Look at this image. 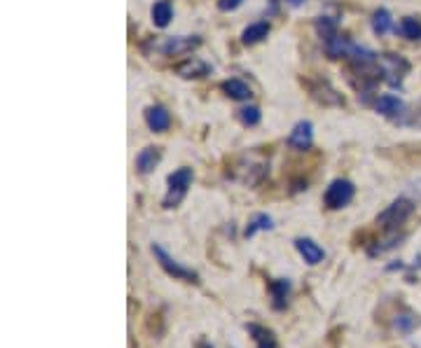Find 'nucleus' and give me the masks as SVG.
<instances>
[{"label":"nucleus","instance_id":"obj_1","mask_svg":"<svg viewBox=\"0 0 421 348\" xmlns=\"http://www.w3.org/2000/svg\"><path fill=\"white\" fill-rule=\"evenodd\" d=\"M192 178H195V173H192V169H188V166H183V169L173 171L171 176H168V192L164 196V208L178 206L183 201V196L188 194L190 185H192Z\"/></svg>","mask_w":421,"mask_h":348},{"label":"nucleus","instance_id":"obj_2","mask_svg":"<svg viewBox=\"0 0 421 348\" xmlns=\"http://www.w3.org/2000/svg\"><path fill=\"white\" fill-rule=\"evenodd\" d=\"M412 210H415V206H412L410 199H396L391 206L384 210V213L377 215V224L384 232H393V229H398V227H403L405 222H408Z\"/></svg>","mask_w":421,"mask_h":348},{"label":"nucleus","instance_id":"obj_3","mask_svg":"<svg viewBox=\"0 0 421 348\" xmlns=\"http://www.w3.org/2000/svg\"><path fill=\"white\" fill-rule=\"evenodd\" d=\"M152 255L157 257V262H159V267H162L168 276H173L175 281H185V283H199V276H197V271L192 269H188V267H183L180 262H175L171 255H168L162 246H157V244H152Z\"/></svg>","mask_w":421,"mask_h":348},{"label":"nucleus","instance_id":"obj_4","mask_svg":"<svg viewBox=\"0 0 421 348\" xmlns=\"http://www.w3.org/2000/svg\"><path fill=\"white\" fill-rule=\"evenodd\" d=\"M351 199H354V185H351L349 180H342V178L333 180V183L328 185L325 194H323L325 206L330 210H340L344 206H349Z\"/></svg>","mask_w":421,"mask_h":348},{"label":"nucleus","instance_id":"obj_5","mask_svg":"<svg viewBox=\"0 0 421 348\" xmlns=\"http://www.w3.org/2000/svg\"><path fill=\"white\" fill-rule=\"evenodd\" d=\"M295 248H297V253L302 255V260L311 264V267H316V264L323 262V248H321L316 241H311V239H295Z\"/></svg>","mask_w":421,"mask_h":348},{"label":"nucleus","instance_id":"obj_6","mask_svg":"<svg viewBox=\"0 0 421 348\" xmlns=\"http://www.w3.org/2000/svg\"><path fill=\"white\" fill-rule=\"evenodd\" d=\"M288 143H290V148H295V150H309L311 148V143H313V131H311V124L309 122H300V124H295V128L290 131L288 136Z\"/></svg>","mask_w":421,"mask_h":348},{"label":"nucleus","instance_id":"obj_7","mask_svg":"<svg viewBox=\"0 0 421 348\" xmlns=\"http://www.w3.org/2000/svg\"><path fill=\"white\" fill-rule=\"evenodd\" d=\"M195 47H199V37H166L162 44V52L168 56H178L185 54V52H192Z\"/></svg>","mask_w":421,"mask_h":348},{"label":"nucleus","instance_id":"obj_8","mask_svg":"<svg viewBox=\"0 0 421 348\" xmlns=\"http://www.w3.org/2000/svg\"><path fill=\"white\" fill-rule=\"evenodd\" d=\"M270 292H272V306L277 311H283L288 306L290 281L288 278H274V281H270Z\"/></svg>","mask_w":421,"mask_h":348},{"label":"nucleus","instance_id":"obj_9","mask_svg":"<svg viewBox=\"0 0 421 348\" xmlns=\"http://www.w3.org/2000/svg\"><path fill=\"white\" fill-rule=\"evenodd\" d=\"M381 64H384V73L391 75L388 82H391V85H400L403 75L408 73V64H405L400 56H393V54H384Z\"/></svg>","mask_w":421,"mask_h":348},{"label":"nucleus","instance_id":"obj_10","mask_svg":"<svg viewBox=\"0 0 421 348\" xmlns=\"http://www.w3.org/2000/svg\"><path fill=\"white\" fill-rule=\"evenodd\" d=\"M246 330L258 348H277V337H274L272 330H267L263 325H255V323H248Z\"/></svg>","mask_w":421,"mask_h":348},{"label":"nucleus","instance_id":"obj_11","mask_svg":"<svg viewBox=\"0 0 421 348\" xmlns=\"http://www.w3.org/2000/svg\"><path fill=\"white\" fill-rule=\"evenodd\" d=\"M145 122H148L150 126V131H166L168 124H171V117H168V112L162 108V105H155V108H150L148 112H145Z\"/></svg>","mask_w":421,"mask_h":348},{"label":"nucleus","instance_id":"obj_12","mask_svg":"<svg viewBox=\"0 0 421 348\" xmlns=\"http://www.w3.org/2000/svg\"><path fill=\"white\" fill-rule=\"evenodd\" d=\"M159 159H162L159 148H145V150H141V155L136 157V169H139V173H143V176H148L150 171H155Z\"/></svg>","mask_w":421,"mask_h":348},{"label":"nucleus","instance_id":"obj_13","mask_svg":"<svg viewBox=\"0 0 421 348\" xmlns=\"http://www.w3.org/2000/svg\"><path fill=\"white\" fill-rule=\"evenodd\" d=\"M175 73L180 75V78H204L206 73H209V64H204L202 59H188V61H183L175 66Z\"/></svg>","mask_w":421,"mask_h":348},{"label":"nucleus","instance_id":"obj_14","mask_svg":"<svg viewBox=\"0 0 421 348\" xmlns=\"http://www.w3.org/2000/svg\"><path fill=\"white\" fill-rule=\"evenodd\" d=\"M171 17H173V10H171V3H168V0H159V3H155V7H152V24L157 28H166Z\"/></svg>","mask_w":421,"mask_h":348},{"label":"nucleus","instance_id":"obj_15","mask_svg":"<svg viewBox=\"0 0 421 348\" xmlns=\"http://www.w3.org/2000/svg\"><path fill=\"white\" fill-rule=\"evenodd\" d=\"M267 35H270V24H267V21H258V24H250L246 31H243L241 40L243 44H255L260 40H265Z\"/></svg>","mask_w":421,"mask_h":348},{"label":"nucleus","instance_id":"obj_16","mask_svg":"<svg viewBox=\"0 0 421 348\" xmlns=\"http://www.w3.org/2000/svg\"><path fill=\"white\" fill-rule=\"evenodd\" d=\"M377 110L381 112V115H386V117H396V115H400L403 101H400V98L391 96V94H386V96H381L377 101Z\"/></svg>","mask_w":421,"mask_h":348},{"label":"nucleus","instance_id":"obj_17","mask_svg":"<svg viewBox=\"0 0 421 348\" xmlns=\"http://www.w3.org/2000/svg\"><path fill=\"white\" fill-rule=\"evenodd\" d=\"M223 89L227 92V96L236 98V101H248V98L253 96L248 85H246V82H241V80H227L223 85Z\"/></svg>","mask_w":421,"mask_h":348},{"label":"nucleus","instance_id":"obj_18","mask_svg":"<svg viewBox=\"0 0 421 348\" xmlns=\"http://www.w3.org/2000/svg\"><path fill=\"white\" fill-rule=\"evenodd\" d=\"M325 47H328V54H330L333 59H342V56H349L351 42L347 40V37L335 35V37H330V40L325 42Z\"/></svg>","mask_w":421,"mask_h":348},{"label":"nucleus","instance_id":"obj_19","mask_svg":"<svg viewBox=\"0 0 421 348\" xmlns=\"http://www.w3.org/2000/svg\"><path fill=\"white\" fill-rule=\"evenodd\" d=\"M270 229H274V224H272V217L267 215V213H258L253 220L248 222V227H246V239H250V236H255L258 232H270Z\"/></svg>","mask_w":421,"mask_h":348},{"label":"nucleus","instance_id":"obj_20","mask_svg":"<svg viewBox=\"0 0 421 348\" xmlns=\"http://www.w3.org/2000/svg\"><path fill=\"white\" fill-rule=\"evenodd\" d=\"M393 328L400 332V335H412V332L419 328V318L412 313H400V316H396Z\"/></svg>","mask_w":421,"mask_h":348},{"label":"nucleus","instance_id":"obj_21","mask_svg":"<svg viewBox=\"0 0 421 348\" xmlns=\"http://www.w3.org/2000/svg\"><path fill=\"white\" fill-rule=\"evenodd\" d=\"M372 28H374V33L384 35V33L388 31V28H391V14H388L386 10L374 12V17H372Z\"/></svg>","mask_w":421,"mask_h":348},{"label":"nucleus","instance_id":"obj_22","mask_svg":"<svg viewBox=\"0 0 421 348\" xmlns=\"http://www.w3.org/2000/svg\"><path fill=\"white\" fill-rule=\"evenodd\" d=\"M400 33H403L405 37H408V40H419V37H421V24H419L417 19H412V17L403 19Z\"/></svg>","mask_w":421,"mask_h":348},{"label":"nucleus","instance_id":"obj_23","mask_svg":"<svg viewBox=\"0 0 421 348\" xmlns=\"http://www.w3.org/2000/svg\"><path fill=\"white\" fill-rule=\"evenodd\" d=\"M316 31L321 33V37L328 42L330 37H335L337 35V24L333 19H328V17H321L318 21H316Z\"/></svg>","mask_w":421,"mask_h":348},{"label":"nucleus","instance_id":"obj_24","mask_svg":"<svg viewBox=\"0 0 421 348\" xmlns=\"http://www.w3.org/2000/svg\"><path fill=\"white\" fill-rule=\"evenodd\" d=\"M241 122L248 124V126L258 124V122H260V110L253 108V105H248V108H243V110H241Z\"/></svg>","mask_w":421,"mask_h":348},{"label":"nucleus","instance_id":"obj_25","mask_svg":"<svg viewBox=\"0 0 421 348\" xmlns=\"http://www.w3.org/2000/svg\"><path fill=\"white\" fill-rule=\"evenodd\" d=\"M243 3V0H218V10H223V12H232L236 10Z\"/></svg>","mask_w":421,"mask_h":348},{"label":"nucleus","instance_id":"obj_26","mask_svg":"<svg viewBox=\"0 0 421 348\" xmlns=\"http://www.w3.org/2000/svg\"><path fill=\"white\" fill-rule=\"evenodd\" d=\"M197 348H213L209 342H206V339H199V342H197Z\"/></svg>","mask_w":421,"mask_h":348},{"label":"nucleus","instance_id":"obj_27","mask_svg":"<svg viewBox=\"0 0 421 348\" xmlns=\"http://www.w3.org/2000/svg\"><path fill=\"white\" fill-rule=\"evenodd\" d=\"M302 3H304V0H290V5H295V7H297V5H302Z\"/></svg>","mask_w":421,"mask_h":348}]
</instances>
